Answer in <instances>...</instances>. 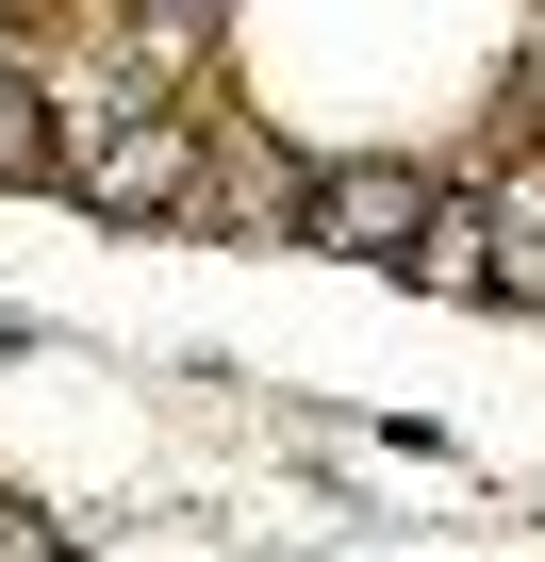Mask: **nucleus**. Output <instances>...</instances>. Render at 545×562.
<instances>
[{"label":"nucleus","mask_w":545,"mask_h":562,"mask_svg":"<svg viewBox=\"0 0 545 562\" xmlns=\"http://www.w3.org/2000/svg\"><path fill=\"white\" fill-rule=\"evenodd\" d=\"M50 166H67L100 215H166V199L198 182V133H182V116H149V100H83V116L50 133Z\"/></svg>","instance_id":"1"},{"label":"nucleus","mask_w":545,"mask_h":562,"mask_svg":"<svg viewBox=\"0 0 545 562\" xmlns=\"http://www.w3.org/2000/svg\"><path fill=\"white\" fill-rule=\"evenodd\" d=\"M34 166H50V133H34V100H18V83H0V182H34Z\"/></svg>","instance_id":"4"},{"label":"nucleus","mask_w":545,"mask_h":562,"mask_svg":"<svg viewBox=\"0 0 545 562\" xmlns=\"http://www.w3.org/2000/svg\"><path fill=\"white\" fill-rule=\"evenodd\" d=\"M298 215H315V248H348V265H397V248L430 232V182H413V166H331Z\"/></svg>","instance_id":"2"},{"label":"nucleus","mask_w":545,"mask_h":562,"mask_svg":"<svg viewBox=\"0 0 545 562\" xmlns=\"http://www.w3.org/2000/svg\"><path fill=\"white\" fill-rule=\"evenodd\" d=\"M479 232H496V299H545V149L512 166V199H496Z\"/></svg>","instance_id":"3"}]
</instances>
